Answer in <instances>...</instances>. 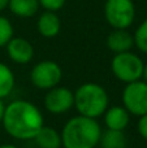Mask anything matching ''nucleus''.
<instances>
[{
    "mask_svg": "<svg viewBox=\"0 0 147 148\" xmlns=\"http://www.w3.org/2000/svg\"><path fill=\"white\" fill-rule=\"evenodd\" d=\"M1 123L8 135L18 140L34 139L44 125L41 109L26 100H13L5 105Z\"/></svg>",
    "mask_w": 147,
    "mask_h": 148,
    "instance_id": "f257e3e1",
    "label": "nucleus"
},
{
    "mask_svg": "<svg viewBox=\"0 0 147 148\" xmlns=\"http://www.w3.org/2000/svg\"><path fill=\"white\" fill-rule=\"evenodd\" d=\"M60 134L64 148H95L99 146L102 127L96 118L78 114L67 121Z\"/></svg>",
    "mask_w": 147,
    "mask_h": 148,
    "instance_id": "f03ea898",
    "label": "nucleus"
},
{
    "mask_svg": "<svg viewBox=\"0 0 147 148\" xmlns=\"http://www.w3.org/2000/svg\"><path fill=\"white\" fill-rule=\"evenodd\" d=\"M109 104V97L103 86L94 82L83 83L74 92V108L78 114L98 118L104 114Z\"/></svg>",
    "mask_w": 147,
    "mask_h": 148,
    "instance_id": "7ed1b4c3",
    "label": "nucleus"
},
{
    "mask_svg": "<svg viewBox=\"0 0 147 148\" xmlns=\"http://www.w3.org/2000/svg\"><path fill=\"white\" fill-rule=\"evenodd\" d=\"M143 66L145 62L142 61V59L132 51L115 53L111 61V70L113 75L124 83L142 79Z\"/></svg>",
    "mask_w": 147,
    "mask_h": 148,
    "instance_id": "20e7f679",
    "label": "nucleus"
},
{
    "mask_svg": "<svg viewBox=\"0 0 147 148\" xmlns=\"http://www.w3.org/2000/svg\"><path fill=\"white\" fill-rule=\"evenodd\" d=\"M104 16L112 29H128L135 18L134 3L133 0H107Z\"/></svg>",
    "mask_w": 147,
    "mask_h": 148,
    "instance_id": "39448f33",
    "label": "nucleus"
},
{
    "mask_svg": "<svg viewBox=\"0 0 147 148\" xmlns=\"http://www.w3.org/2000/svg\"><path fill=\"white\" fill-rule=\"evenodd\" d=\"M122 105L133 116H141L147 113V82L143 79L126 83L121 95Z\"/></svg>",
    "mask_w": 147,
    "mask_h": 148,
    "instance_id": "423d86ee",
    "label": "nucleus"
},
{
    "mask_svg": "<svg viewBox=\"0 0 147 148\" xmlns=\"http://www.w3.org/2000/svg\"><path fill=\"white\" fill-rule=\"evenodd\" d=\"M63 78L60 65L51 60H44L33 66L30 72V81L36 88L49 90L57 86Z\"/></svg>",
    "mask_w": 147,
    "mask_h": 148,
    "instance_id": "0eeeda50",
    "label": "nucleus"
},
{
    "mask_svg": "<svg viewBox=\"0 0 147 148\" xmlns=\"http://www.w3.org/2000/svg\"><path fill=\"white\" fill-rule=\"evenodd\" d=\"M44 96V107L52 114H63L74 107V92L68 87L55 86L47 90Z\"/></svg>",
    "mask_w": 147,
    "mask_h": 148,
    "instance_id": "6e6552de",
    "label": "nucleus"
},
{
    "mask_svg": "<svg viewBox=\"0 0 147 148\" xmlns=\"http://www.w3.org/2000/svg\"><path fill=\"white\" fill-rule=\"evenodd\" d=\"M7 48V55L13 62L20 65H25L33 60L34 57V48L31 46V43L27 39L20 38H10V40L5 44Z\"/></svg>",
    "mask_w": 147,
    "mask_h": 148,
    "instance_id": "1a4fd4ad",
    "label": "nucleus"
},
{
    "mask_svg": "<svg viewBox=\"0 0 147 148\" xmlns=\"http://www.w3.org/2000/svg\"><path fill=\"white\" fill-rule=\"evenodd\" d=\"M107 47L113 53L130 51L134 47V38L126 29H113L107 36Z\"/></svg>",
    "mask_w": 147,
    "mask_h": 148,
    "instance_id": "9d476101",
    "label": "nucleus"
},
{
    "mask_svg": "<svg viewBox=\"0 0 147 148\" xmlns=\"http://www.w3.org/2000/svg\"><path fill=\"white\" fill-rule=\"evenodd\" d=\"M130 122V113L124 105H113L104 112V123L107 129L124 131Z\"/></svg>",
    "mask_w": 147,
    "mask_h": 148,
    "instance_id": "9b49d317",
    "label": "nucleus"
},
{
    "mask_svg": "<svg viewBox=\"0 0 147 148\" xmlns=\"http://www.w3.org/2000/svg\"><path fill=\"white\" fill-rule=\"evenodd\" d=\"M36 29H38L39 34L44 38H55L61 30V21L55 12L46 10L39 16Z\"/></svg>",
    "mask_w": 147,
    "mask_h": 148,
    "instance_id": "f8f14e48",
    "label": "nucleus"
},
{
    "mask_svg": "<svg viewBox=\"0 0 147 148\" xmlns=\"http://www.w3.org/2000/svg\"><path fill=\"white\" fill-rule=\"evenodd\" d=\"M38 148H61V134L51 126H42L34 136Z\"/></svg>",
    "mask_w": 147,
    "mask_h": 148,
    "instance_id": "ddd939ff",
    "label": "nucleus"
},
{
    "mask_svg": "<svg viewBox=\"0 0 147 148\" xmlns=\"http://www.w3.org/2000/svg\"><path fill=\"white\" fill-rule=\"evenodd\" d=\"M38 0H9L8 8L14 16L21 18H30L39 9Z\"/></svg>",
    "mask_w": 147,
    "mask_h": 148,
    "instance_id": "4468645a",
    "label": "nucleus"
},
{
    "mask_svg": "<svg viewBox=\"0 0 147 148\" xmlns=\"http://www.w3.org/2000/svg\"><path fill=\"white\" fill-rule=\"evenodd\" d=\"M128 139L125 136L124 131L121 130H111L107 129V131H102L99 146L102 148H126Z\"/></svg>",
    "mask_w": 147,
    "mask_h": 148,
    "instance_id": "2eb2a0df",
    "label": "nucleus"
},
{
    "mask_svg": "<svg viewBox=\"0 0 147 148\" xmlns=\"http://www.w3.org/2000/svg\"><path fill=\"white\" fill-rule=\"evenodd\" d=\"M14 74L8 65L0 62V99L7 97L14 88Z\"/></svg>",
    "mask_w": 147,
    "mask_h": 148,
    "instance_id": "dca6fc26",
    "label": "nucleus"
},
{
    "mask_svg": "<svg viewBox=\"0 0 147 148\" xmlns=\"http://www.w3.org/2000/svg\"><path fill=\"white\" fill-rule=\"evenodd\" d=\"M133 38H134V46L141 52L147 55V18L137 27Z\"/></svg>",
    "mask_w": 147,
    "mask_h": 148,
    "instance_id": "f3484780",
    "label": "nucleus"
},
{
    "mask_svg": "<svg viewBox=\"0 0 147 148\" xmlns=\"http://www.w3.org/2000/svg\"><path fill=\"white\" fill-rule=\"evenodd\" d=\"M13 26L7 17L0 16V47H4L13 36Z\"/></svg>",
    "mask_w": 147,
    "mask_h": 148,
    "instance_id": "a211bd4d",
    "label": "nucleus"
},
{
    "mask_svg": "<svg viewBox=\"0 0 147 148\" xmlns=\"http://www.w3.org/2000/svg\"><path fill=\"white\" fill-rule=\"evenodd\" d=\"M38 1H39V5L43 7L46 10L56 12V10L61 9V8L64 7L67 0H38Z\"/></svg>",
    "mask_w": 147,
    "mask_h": 148,
    "instance_id": "6ab92c4d",
    "label": "nucleus"
},
{
    "mask_svg": "<svg viewBox=\"0 0 147 148\" xmlns=\"http://www.w3.org/2000/svg\"><path fill=\"white\" fill-rule=\"evenodd\" d=\"M137 127H138V133H139V135L142 136L145 140H147V113L139 117Z\"/></svg>",
    "mask_w": 147,
    "mask_h": 148,
    "instance_id": "aec40b11",
    "label": "nucleus"
},
{
    "mask_svg": "<svg viewBox=\"0 0 147 148\" xmlns=\"http://www.w3.org/2000/svg\"><path fill=\"white\" fill-rule=\"evenodd\" d=\"M4 112H5V104H4V101H3V99H0V122L3 121Z\"/></svg>",
    "mask_w": 147,
    "mask_h": 148,
    "instance_id": "412c9836",
    "label": "nucleus"
},
{
    "mask_svg": "<svg viewBox=\"0 0 147 148\" xmlns=\"http://www.w3.org/2000/svg\"><path fill=\"white\" fill-rule=\"evenodd\" d=\"M8 4H9V0H0V12L8 8Z\"/></svg>",
    "mask_w": 147,
    "mask_h": 148,
    "instance_id": "4be33fe9",
    "label": "nucleus"
},
{
    "mask_svg": "<svg viewBox=\"0 0 147 148\" xmlns=\"http://www.w3.org/2000/svg\"><path fill=\"white\" fill-rule=\"evenodd\" d=\"M142 79L143 81L147 82V64H145V66H143V73H142Z\"/></svg>",
    "mask_w": 147,
    "mask_h": 148,
    "instance_id": "5701e85b",
    "label": "nucleus"
},
{
    "mask_svg": "<svg viewBox=\"0 0 147 148\" xmlns=\"http://www.w3.org/2000/svg\"><path fill=\"white\" fill-rule=\"evenodd\" d=\"M0 148H18V147H16L14 144H9V143H7V144H1V146H0Z\"/></svg>",
    "mask_w": 147,
    "mask_h": 148,
    "instance_id": "b1692460",
    "label": "nucleus"
}]
</instances>
